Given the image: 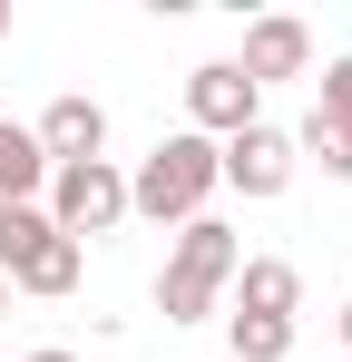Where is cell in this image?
I'll return each mask as SVG.
<instances>
[{
    "mask_svg": "<svg viewBox=\"0 0 352 362\" xmlns=\"http://www.w3.org/2000/svg\"><path fill=\"white\" fill-rule=\"evenodd\" d=\"M206 196H216V137L176 127V137H157V147L137 157V177H127V216H147V226H196Z\"/></svg>",
    "mask_w": 352,
    "mask_h": 362,
    "instance_id": "cell-1",
    "label": "cell"
},
{
    "mask_svg": "<svg viewBox=\"0 0 352 362\" xmlns=\"http://www.w3.org/2000/svg\"><path fill=\"white\" fill-rule=\"evenodd\" d=\"M235 264H245L235 226H216V216L176 226V255H167V274H157V313H167V323H206L216 294L235 284Z\"/></svg>",
    "mask_w": 352,
    "mask_h": 362,
    "instance_id": "cell-2",
    "label": "cell"
},
{
    "mask_svg": "<svg viewBox=\"0 0 352 362\" xmlns=\"http://www.w3.org/2000/svg\"><path fill=\"white\" fill-rule=\"evenodd\" d=\"M49 216L69 245H88V235H108V226H127V177H117L108 157H88V167H49Z\"/></svg>",
    "mask_w": 352,
    "mask_h": 362,
    "instance_id": "cell-3",
    "label": "cell"
},
{
    "mask_svg": "<svg viewBox=\"0 0 352 362\" xmlns=\"http://www.w3.org/2000/svg\"><path fill=\"white\" fill-rule=\"evenodd\" d=\"M216 186H235V196H254V206H264V196H284L293 186V137L284 127H235L225 147H216Z\"/></svg>",
    "mask_w": 352,
    "mask_h": 362,
    "instance_id": "cell-4",
    "label": "cell"
},
{
    "mask_svg": "<svg viewBox=\"0 0 352 362\" xmlns=\"http://www.w3.org/2000/svg\"><path fill=\"white\" fill-rule=\"evenodd\" d=\"M254 98H264V88H254L235 59H206L196 78H186V118H196V137H235V127H254Z\"/></svg>",
    "mask_w": 352,
    "mask_h": 362,
    "instance_id": "cell-5",
    "label": "cell"
},
{
    "mask_svg": "<svg viewBox=\"0 0 352 362\" xmlns=\"http://www.w3.org/2000/svg\"><path fill=\"white\" fill-rule=\"evenodd\" d=\"M245 78H254V88H264V78H303V69H313V30H303V20H293V10H264V20H245Z\"/></svg>",
    "mask_w": 352,
    "mask_h": 362,
    "instance_id": "cell-6",
    "label": "cell"
},
{
    "mask_svg": "<svg viewBox=\"0 0 352 362\" xmlns=\"http://www.w3.org/2000/svg\"><path fill=\"white\" fill-rule=\"evenodd\" d=\"M30 137H40V157H49V167H88V157L108 147V108L69 88V98H49V118L30 127Z\"/></svg>",
    "mask_w": 352,
    "mask_h": 362,
    "instance_id": "cell-7",
    "label": "cell"
},
{
    "mask_svg": "<svg viewBox=\"0 0 352 362\" xmlns=\"http://www.w3.org/2000/svg\"><path fill=\"white\" fill-rule=\"evenodd\" d=\"M293 303H303V274H293L284 255H245V264H235V313H274V323H293Z\"/></svg>",
    "mask_w": 352,
    "mask_h": 362,
    "instance_id": "cell-8",
    "label": "cell"
},
{
    "mask_svg": "<svg viewBox=\"0 0 352 362\" xmlns=\"http://www.w3.org/2000/svg\"><path fill=\"white\" fill-rule=\"evenodd\" d=\"M40 186H49V157H40V137L0 118V206H30Z\"/></svg>",
    "mask_w": 352,
    "mask_h": 362,
    "instance_id": "cell-9",
    "label": "cell"
},
{
    "mask_svg": "<svg viewBox=\"0 0 352 362\" xmlns=\"http://www.w3.org/2000/svg\"><path fill=\"white\" fill-rule=\"evenodd\" d=\"M59 226L40 216V206H0V284H20L30 264H40V245H49Z\"/></svg>",
    "mask_w": 352,
    "mask_h": 362,
    "instance_id": "cell-10",
    "label": "cell"
},
{
    "mask_svg": "<svg viewBox=\"0 0 352 362\" xmlns=\"http://www.w3.org/2000/svg\"><path fill=\"white\" fill-rule=\"evenodd\" d=\"M225 353L235 362H284L293 353V323H274V313H235V323H225Z\"/></svg>",
    "mask_w": 352,
    "mask_h": 362,
    "instance_id": "cell-11",
    "label": "cell"
},
{
    "mask_svg": "<svg viewBox=\"0 0 352 362\" xmlns=\"http://www.w3.org/2000/svg\"><path fill=\"white\" fill-rule=\"evenodd\" d=\"M20 294H78V245L49 235V245H40V264L20 274Z\"/></svg>",
    "mask_w": 352,
    "mask_h": 362,
    "instance_id": "cell-12",
    "label": "cell"
},
{
    "mask_svg": "<svg viewBox=\"0 0 352 362\" xmlns=\"http://www.w3.org/2000/svg\"><path fill=\"white\" fill-rule=\"evenodd\" d=\"M293 157H313L323 177H343V186H352V137H343L333 118H303V137H293Z\"/></svg>",
    "mask_w": 352,
    "mask_h": 362,
    "instance_id": "cell-13",
    "label": "cell"
},
{
    "mask_svg": "<svg viewBox=\"0 0 352 362\" xmlns=\"http://www.w3.org/2000/svg\"><path fill=\"white\" fill-rule=\"evenodd\" d=\"M313 118H333L352 137V59H323V108H313Z\"/></svg>",
    "mask_w": 352,
    "mask_h": 362,
    "instance_id": "cell-14",
    "label": "cell"
},
{
    "mask_svg": "<svg viewBox=\"0 0 352 362\" xmlns=\"http://www.w3.org/2000/svg\"><path fill=\"white\" fill-rule=\"evenodd\" d=\"M30 362H78V353H59V343H49V353H30Z\"/></svg>",
    "mask_w": 352,
    "mask_h": 362,
    "instance_id": "cell-15",
    "label": "cell"
},
{
    "mask_svg": "<svg viewBox=\"0 0 352 362\" xmlns=\"http://www.w3.org/2000/svg\"><path fill=\"white\" fill-rule=\"evenodd\" d=\"M343 343H352V294H343Z\"/></svg>",
    "mask_w": 352,
    "mask_h": 362,
    "instance_id": "cell-16",
    "label": "cell"
},
{
    "mask_svg": "<svg viewBox=\"0 0 352 362\" xmlns=\"http://www.w3.org/2000/svg\"><path fill=\"white\" fill-rule=\"evenodd\" d=\"M0 40H10V0H0Z\"/></svg>",
    "mask_w": 352,
    "mask_h": 362,
    "instance_id": "cell-17",
    "label": "cell"
},
{
    "mask_svg": "<svg viewBox=\"0 0 352 362\" xmlns=\"http://www.w3.org/2000/svg\"><path fill=\"white\" fill-rule=\"evenodd\" d=\"M0 313H10V284H0Z\"/></svg>",
    "mask_w": 352,
    "mask_h": 362,
    "instance_id": "cell-18",
    "label": "cell"
}]
</instances>
